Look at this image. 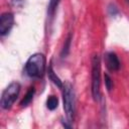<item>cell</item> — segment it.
I'll return each mask as SVG.
<instances>
[{
    "label": "cell",
    "instance_id": "obj_3",
    "mask_svg": "<svg viewBox=\"0 0 129 129\" xmlns=\"http://www.w3.org/2000/svg\"><path fill=\"white\" fill-rule=\"evenodd\" d=\"M62 99L67 119L72 122L75 117V92L70 83H66L62 87Z\"/></svg>",
    "mask_w": 129,
    "mask_h": 129
},
{
    "label": "cell",
    "instance_id": "obj_11",
    "mask_svg": "<svg viewBox=\"0 0 129 129\" xmlns=\"http://www.w3.org/2000/svg\"><path fill=\"white\" fill-rule=\"evenodd\" d=\"M71 38H72V35L70 34L68 36V38L66 39V42H64V45H63V48H62V52H61V55L62 56H66L69 52V49H70V45H71Z\"/></svg>",
    "mask_w": 129,
    "mask_h": 129
},
{
    "label": "cell",
    "instance_id": "obj_2",
    "mask_svg": "<svg viewBox=\"0 0 129 129\" xmlns=\"http://www.w3.org/2000/svg\"><path fill=\"white\" fill-rule=\"evenodd\" d=\"M91 91L92 96L95 101H98L101 97L100 87H101V58L98 54L92 57V73H91Z\"/></svg>",
    "mask_w": 129,
    "mask_h": 129
},
{
    "label": "cell",
    "instance_id": "obj_14",
    "mask_svg": "<svg viewBox=\"0 0 129 129\" xmlns=\"http://www.w3.org/2000/svg\"><path fill=\"white\" fill-rule=\"evenodd\" d=\"M127 2H128V3H129V0H127Z\"/></svg>",
    "mask_w": 129,
    "mask_h": 129
},
{
    "label": "cell",
    "instance_id": "obj_5",
    "mask_svg": "<svg viewBox=\"0 0 129 129\" xmlns=\"http://www.w3.org/2000/svg\"><path fill=\"white\" fill-rule=\"evenodd\" d=\"M14 23V16L11 12H5L0 17V34L2 36L9 33Z\"/></svg>",
    "mask_w": 129,
    "mask_h": 129
},
{
    "label": "cell",
    "instance_id": "obj_9",
    "mask_svg": "<svg viewBox=\"0 0 129 129\" xmlns=\"http://www.w3.org/2000/svg\"><path fill=\"white\" fill-rule=\"evenodd\" d=\"M57 106H58V99L55 96H53V95L49 96L47 98V100H46V107H47V109L52 111V110L56 109Z\"/></svg>",
    "mask_w": 129,
    "mask_h": 129
},
{
    "label": "cell",
    "instance_id": "obj_12",
    "mask_svg": "<svg viewBox=\"0 0 129 129\" xmlns=\"http://www.w3.org/2000/svg\"><path fill=\"white\" fill-rule=\"evenodd\" d=\"M104 78H105V86H106L107 90L110 92L113 88V81H112V79L110 78V76L108 74H105Z\"/></svg>",
    "mask_w": 129,
    "mask_h": 129
},
{
    "label": "cell",
    "instance_id": "obj_13",
    "mask_svg": "<svg viewBox=\"0 0 129 129\" xmlns=\"http://www.w3.org/2000/svg\"><path fill=\"white\" fill-rule=\"evenodd\" d=\"M109 11H110L111 15H113V16H114L115 14H117V13H118V10H117V8H116L114 5H112V4L109 6Z\"/></svg>",
    "mask_w": 129,
    "mask_h": 129
},
{
    "label": "cell",
    "instance_id": "obj_7",
    "mask_svg": "<svg viewBox=\"0 0 129 129\" xmlns=\"http://www.w3.org/2000/svg\"><path fill=\"white\" fill-rule=\"evenodd\" d=\"M48 78H49V80H50L54 85H56L58 88H62V87H63L62 82H61L60 79L55 75V73H54V71H53L51 64H49V67H48Z\"/></svg>",
    "mask_w": 129,
    "mask_h": 129
},
{
    "label": "cell",
    "instance_id": "obj_10",
    "mask_svg": "<svg viewBox=\"0 0 129 129\" xmlns=\"http://www.w3.org/2000/svg\"><path fill=\"white\" fill-rule=\"evenodd\" d=\"M60 0H49V3H48V14L52 17V15L54 14L55 10H56V7L58 5Z\"/></svg>",
    "mask_w": 129,
    "mask_h": 129
},
{
    "label": "cell",
    "instance_id": "obj_6",
    "mask_svg": "<svg viewBox=\"0 0 129 129\" xmlns=\"http://www.w3.org/2000/svg\"><path fill=\"white\" fill-rule=\"evenodd\" d=\"M104 60L107 69L111 72H116L120 69V60L117 56V54L113 51L106 52L104 55Z\"/></svg>",
    "mask_w": 129,
    "mask_h": 129
},
{
    "label": "cell",
    "instance_id": "obj_1",
    "mask_svg": "<svg viewBox=\"0 0 129 129\" xmlns=\"http://www.w3.org/2000/svg\"><path fill=\"white\" fill-rule=\"evenodd\" d=\"M45 72V56L42 53L32 54L25 63V73L33 79H40Z\"/></svg>",
    "mask_w": 129,
    "mask_h": 129
},
{
    "label": "cell",
    "instance_id": "obj_4",
    "mask_svg": "<svg viewBox=\"0 0 129 129\" xmlns=\"http://www.w3.org/2000/svg\"><path fill=\"white\" fill-rule=\"evenodd\" d=\"M20 92V85L17 82H12L10 83L6 89L3 91L2 96H1V101H0V105L2 107V109H10L12 107V105L14 104V102L16 101L18 95Z\"/></svg>",
    "mask_w": 129,
    "mask_h": 129
},
{
    "label": "cell",
    "instance_id": "obj_8",
    "mask_svg": "<svg viewBox=\"0 0 129 129\" xmlns=\"http://www.w3.org/2000/svg\"><path fill=\"white\" fill-rule=\"evenodd\" d=\"M34 93H35L34 88H33V87H30V88H29V90L27 91L26 95L24 96V98H23V99H22V101L20 102L21 107H25V106H27L28 104H30V102H31V101H32V99H33Z\"/></svg>",
    "mask_w": 129,
    "mask_h": 129
}]
</instances>
